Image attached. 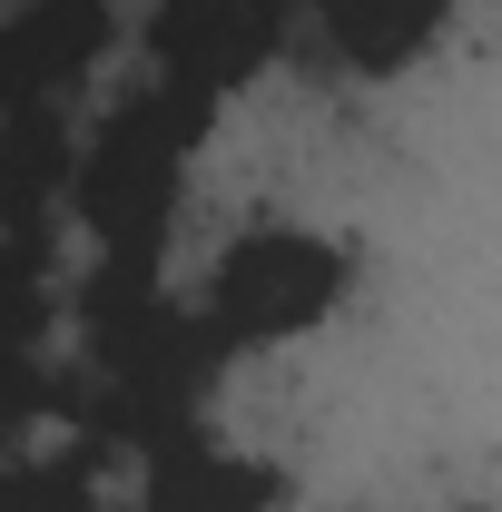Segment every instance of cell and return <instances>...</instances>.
I'll list each match as a JSON object with an SVG mask.
<instances>
[{
  "label": "cell",
  "mask_w": 502,
  "mask_h": 512,
  "mask_svg": "<svg viewBox=\"0 0 502 512\" xmlns=\"http://www.w3.org/2000/svg\"><path fill=\"white\" fill-rule=\"evenodd\" d=\"M207 128H217V99H197V89H168V79H148V89H128L99 109V128L79 138V158H69V207H79V227L99 237V247H168V217H178V188H188V158L207 148Z\"/></svg>",
  "instance_id": "1"
},
{
  "label": "cell",
  "mask_w": 502,
  "mask_h": 512,
  "mask_svg": "<svg viewBox=\"0 0 502 512\" xmlns=\"http://www.w3.org/2000/svg\"><path fill=\"white\" fill-rule=\"evenodd\" d=\"M345 286H355V247H335L315 227H247L237 247L217 256L197 316L217 325L227 355H247V345H296V335H315V325L345 306Z\"/></svg>",
  "instance_id": "2"
},
{
  "label": "cell",
  "mask_w": 502,
  "mask_h": 512,
  "mask_svg": "<svg viewBox=\"0 0 502 512\" xmlns=\"http://www.w3.org/2000/svg\"><path fill=\"white\" fill-rule=\"evenodd\" d=\"M286 10L296 0H148V60L168 89L237 99L286 50Z\"/></svg>",
  "instance_id": "3"
},
{
  "label": "cell",
  "mask_w": 502,
  "mask_h": 512,
  "mask_svg": "<svg viewBox=\"0 0 502 512\" xmlns=\"http://www.w3.org/2000/svg\"><path fill=\"white\" fill-rule=\"evenodd\" d=\"M109 60V0H20L0 10V89L10 99H69Z\"/></svg>",
  "instance_id": "4"
},
{
  "label": "cell",
  "mask_w": 502,
  "mask_h": 512,
  "mask_svg": "<svg viewBox=\"0 0 502 512\" xmlns=\"http://www.w3.org/2000/svg\"><path fill=\"white\" fill-rule=\"evenodd\" d=\"M69 158H79V128L60 99L0 109V237H50V217L69 197Z\"/></svg>",
  "instance_id": "5"
},
{
  "label": "cell",
  "mask_w": 502,
  "mask_h": 512,
  "mask_svg": "<svg viewBox=\"0 0 502 512\" xmlns=\"http://www.w3.org/2000/svg\"><path fill=\"white\" fill-rule=\"evenodd\" d=\"M276 503H286V473L247 463V453H217L207 434L148 453V483H138V512H276Z\"/></svg>",
  "instance_id": "6"
},
{
  "label": "cell",
  "mask_w": 502,
  "mask_h": 512,
  "mask_svg": "<svg viewBox=\"0 0 502 512\" xmlns=\"http://www.w3.org/2000/svg\"><path fill=\"white\" fill-rule=\"evenodd\" d=\"M443 20H453V0H315L325 50L355 69V79H394V69H414L443 40Z\"/></svg>",
  "instance_id": "7"
},
{
  "label": "cell",
  "mask_w": 502,
  "mask_h": 512,
  "mask_svg": "<svg viewBox=\"0 0 502 512\" xmlns=\"http://www.w3.org/2000/svg\"><path fill=\"white\" fill-rule=\"evenodd\" d=\"M50 316V237H0V355H40Z\"/></svg>",
  "instance_id": "8"
},
{
  "label": "cell",
  "mask_w": 502,
  "mask_h": 512,
  "mask_svg": "<svg viewBox=\"0 0 502 512\" xmlns=\"http://www.w3.org/2000/svg\"><path fill=\"white\" fill-rule=\"evenodd\" d=\"M60 394H50V375H40V355H0V463L20 453V434L50 414Z\"/></svg>",
  "instance_id": "9"
},
{
  "label": "cell",
  "mask_w": 502,
  "mask_h": 512,
  "mask_svg": "<svg viewBox=\"0 0 502 512\" xmlns=\"http://www.w3.org/2000/svg\"><path fill=\"white\" fill-rule=\"evenodd\" d=\"M0 109H10V89H0Z\"/></svg>",
  "instance_id": "10"
}]
</instances>
